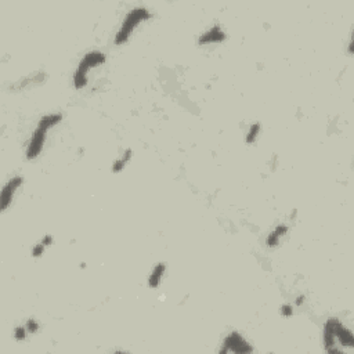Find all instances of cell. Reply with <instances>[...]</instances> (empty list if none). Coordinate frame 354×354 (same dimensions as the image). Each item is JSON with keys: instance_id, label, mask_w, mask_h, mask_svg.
I'll return each mask as SVG.
<instances>
[{"instance_id": "1", "label": "cell", "mask_w": 354, "mask_h": 354, "mask_svg": "<svg viewBox=\"0 0 354 354\" xmlns=\"http://www.w3.org/2000/svg\"><path fill=\"white\" fill-rule=\"evenodd\" d=\"M354 345V336L352 331L337 318H328L324 325V346L329 354L343 353L345 349H352Z\"/></svg>"}, {"instance_id": "2", "label": "cell", "mask_w": 354, "mask_h": 354, "mask_svg": "<svg viewBox=\"0 0 354 354\" xmlns=\"http://www.w3.org/2000/svg\"><path fill=\"white\" fill-rule=\"evenodd\" d=\"M61 121H62L61 113H49V115H44L40 118V121L37 123V128L34 130L31 140L28 143V147H26L25 155L29 161L39 156V154L43 149L44 141L47 137V131L54 126H57Z\"/></svg>"}, {"instance_id": "3", "label": "cell", "mask_w": 354, "mask_h": 354, "mask_svg": "<svg viewBox=\"0 0 354 354\" xmlns=\"http://www.w3.org/2000/svg\"><path fill=\"white\" fill-rule=\"evenodd\" d=\"M149 18H151V13L146 7H136V9L130 10L123 19L119 31L115 35V44L126 43L131 34L136 31V28Z\"/></svg>"}, {"instance_id": "4", "label": "cell", "mask_w": 354, "mask_h": 354, "mask_svg": "<svg viewBox=\"0 0 354 354\" xmlns=\"http://www.w3.org/2000/svg\"><path fill=\"white\" fill-rule=\"evenodd\" d=\"M107 60L105 54L101 52H90L80 60L78 68L74 74V86L76 89H83L87 85V74L95 67L103 65Z\"/></svg>"}, {"instance_id": "5", "label": "cell", "mask_w": 354, "mask_h": 354, "mask_svg": "<svg viewBox=\"0 0 354 354\" xmlns=\"http://www.w3.org/2000/svg\"><path fill=\"white\" fill-rule=\"evenodd\" d=\"M253 347H252L240 332H231L224 337L223 342V349L220 350V353H238V354H246L252 353Z\"/></svg>"}, {"instance_id": "6", "label": "cell", "mask_w": 354, "mask_h": 354, "mask_svg": "<svg viewBox=\"0 0 354 354\" xmlns=\"http://www.w3.org/2000/svg\"><path fill=\"white\" fill-rule=\"evenodd\" d=\"M22 183H24V179L21 176L11 177L9 182L6 183V186L1 190V198H0L1 199V210H7V207L10 206L16 192L22 186Z\"/></svg>"}, {"instance_id": "7", "label": "cell", "mask_w": 354, "mask_h": 354, "mask_svg": "<svg viewBox=\"0 0 354 354\" xmlns=\"http://www.w3.org/2000/svg\"><path fill=\"white\" fill-rule=\"evenodd\" d=\"M225 40V32L219 25L212 26L209 31L199 37L201 44H210V43H222Z\"/></svg>"}, {"instance_id": "8", "label": "cell", "mask_w": 354, "mask_h": 354, "mask_svg": "<svg viewBox=\"0 0 354 354\" xmlns=\"http://www.w3.org/2000/svg\"><path fill=\"white\" fill-rule=\"evenodd\" d=\"M288 231H289V227L285 224H278L271 231V233L268 234V237H267V245L270 246V248H274V246H277L278 243H279V240L282 238V237H285L286 234H288Z\"/></svg>"}, {"instance_id": "9", "label": "cell", "mask_w": 354, "mask_h": 354, "mask_svg": "<svg viewBox=\"0 0 354 354\" xmlns=\"http://www.w3.org/2000/svg\"><path fill=\"white\" fill-rule=\"evenodd\" d=\"M165 271H166V264L165 263H158L155 267L152 268L151 274L148 277V285H149V288H158L159 286Z\"/></svg>"}, {"instance_id": "10", "label": "cell", "mask_w": 354, "mask_h": 354, "mask_svg": "<svg viewBox=\"0 0 354 354\" xmlns=\"http://www.w3.org/2000/svg\"><path fill=\"white\" fill-rule=\"evenodd\" d=\"M44 79H46V75L44 74H35L34 76H29V78H22L18 80L17 83L13 86V89L16 90H22V89H26V87L32 86L35 83H42Z\"/></svg>"}, {"instance_id": "11", "label": "cell", "mask_w": 354, "mask_h": 354, "mask_svg": "<svg viewBox=\"0 0 354 354\" xmlns=\"http://www.w3.org/2000/svg\"><path fill=\"white\" fill-rule=\"evenodd\" d=\"M131 155H133V151L131 149H126L125 152H123V155L121 156V158H118L115 162H113L112 165V172L113 173H119L122 172L123 169H125V166H126V164L129 162L130 159H131Z\"/></svg>"}, {"instance_id": "12", "label": "cell", "mask_w": 354, "mask_h": 354, "mask_svg": "<svg viewBox=\"0 0 354 354\" xmlns=\"http://www.w3.org/2000/svg\"><path fill=\"white\" fill-rule=\"evenodd\" d=\"M260 133V123H253L249 130H248V133H246V143L248 144H252V143H255L256 141V138L259 136Z\"/></svg>"}, {"instance_id": "13", "label": "cell", "mask_w": 354, "mask_h": 354, "mask_svg": "<svg viewBox=\"0 0 354 354\" xmlns=\"http://www.w3.org/2000/svg\"><path fill=\"white\" fill-rule=\"evenodd\" d=\"M26 334H29V332H28L26 327H22V325H21V327H17V328L14 329V337H16V340H18V342L25 340Z\"/></svg>"}, {"instance_id": "14", "label": "cell", "mask_w": 354, "mask_h": 354, "mask_svg": "<svg viewBox=\"0 0 354 354\" xmlns=\"http://www.w3.org/2000/svg\"><path fill=\"white\" fill-rule=\"evenodd\" d=\"M25 327H26V329H28V332H29V334H35V332H37V329H39V324H37V321L36 320L31 318V320L26 321Z\"/></svg>"}, {"instance_id": "15", "label": "cell", "mask_w": 354, "mask_h": 354, "mask_svg": "<svg viewBox=\"0 0 354 354\" xmlns=\"http://www.w3.org/2000/svg\"><path fill=\"white\" fill-rule=\"evenodd\" d=\"M44 249H46V246H44L42 242H40V243H37L34 249H32V256H34V258H39V256H42V255L44 253Z\"/></svg>"}, {"instance_id": "16", "label": "cell", "mask_w": 354, "mask_h": 354, "mask_svg": "<svg viewBox=\"0 0 354 354\" xmlns=\"http://www.w3.org/2000/svg\"><path fill=\"white\" fill-rule=\"evenodd\" d=\"M281 314H282L284 317H291V316L294 314V307H292L291 304H284V306L281 307Z\"/></svg>"}, {"instance_id": "17", "label": "cell", "mask_w": 354, "mask_h": 354, "mask_svg": "<svg viewBox=\"0 0 354 354\" xmlns=\"http://www.w3.org/2000/svg\"><path fill=\"white\" fill-rule=\"evenodd\" d=\"M42 243H43L44 246H50L53 243V237L52 235H46L43 240H42Z\"/></svg>"}, {"instance_id": "18", "label": "cell", "mask_w": 354, "mask_h": 354, "mask_svg": "<svg viewBox=\"0 0 354 354\" xmlns=\"http://www.w3.org/2000/svg\"><path fill=\"white\" fill-rule=\"evenodd\" d=\"M303 302H304V296H300V298L296 299V304H298V306H302Z\"/></svg>"}]
</instances>
